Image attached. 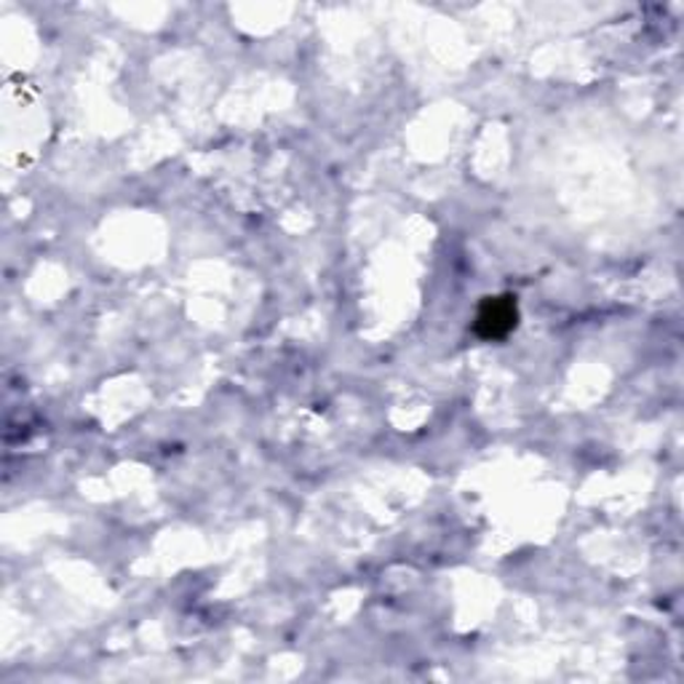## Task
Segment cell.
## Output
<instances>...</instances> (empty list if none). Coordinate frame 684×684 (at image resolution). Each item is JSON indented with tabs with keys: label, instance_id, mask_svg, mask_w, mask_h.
<instances>
[{
	"label": "cell",
	"instance_id": "obj_1",
	"mask_svg": "<svg viewBox=\"0 0 684 684\" xmlns=\"http://www.w3.org/2000/svg\"><path fill=\"white\" fill-rule=\"evenodd\" d=\"M516 321H519L516 297H487L476 313V332L484 340H500L516 329Z\"/></svg>",
	"mask_w": 684,
	"mask_h": 684
}]
</instances>
